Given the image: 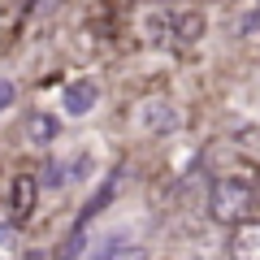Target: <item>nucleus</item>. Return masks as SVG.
Here are the masks:
<instances>
[{
    "instance_id": "f257e3e1",
    "label": "nucleus",
    "mask_w": 260,
    "mask_h": 260,
    "mask_svg": "<svg viewBox=\"0 0 260 260\" xmlns=\"http://www.w3.org/2000/svg\"><path fill=\"white\" fill-rule=\"evenodd\" d=\"M251 200H256V191H251V178L225 174V178H217V182H213V200H208V208H213L217 221L239 225V221H247Z\"/></svg>"
},
{
    "instance_id": "f03ea898",
    "label": "nucleus",
    "mask_w": 260,
    "mask_h": 260,
    "mask_svg": "<svg viewBox=\"0 0 260 260\" xmlns=\"http://www.w3.org/2000/svg\"><path fill=\"white\" fill-rule=\"evenodd\" d=\"M230 260H260V221H239L230 230Z\"/></svg>"
},
{
    "instance_id": "7ed1b4c3",
    "label": "nucleus",
    "mask_w": 260,
    "mask_h": 260,
    "mask_svg": "<svg viewBox=\"0 0 260 260\" xmlns=\"http://www.w3.org/2000/svg\"><path fill=\"white\" fill-rule=\"evenodd\" d=\"M95 83H87V78H74V83L61 91V109L70 113V117H87V113L95 109Z\"/></svg>"
},
{
    "instance_id": "20e7f679",
    "label": "nucleus",
    "mask_w": 260,
    "mask_h": 260,
    "mask_svg": "<svg viewBox=\"0 0 260 260\" xmlns=\"http://www.w3.org/2000/svg\"><path fill=\"white\" fill-rule=\"evenodd\" d=\"M139 121H143L148 130H156V135H165V130L178 126V109H174L169 100H148V104L139 109Z\"/></svg>"
},
{
    "instance_id": "39448f33",
    "label": "nucleus",
    "mask_w": 260,
    "mask_h": 260,
    "mask_svg": "<svg viewBox=\"0 0 260 260\" xmlns=\"http://www.w3.org/2000/svg\"><path fill=\"white\" fill-rule=\"evenodd\" d=\"M30 208H35V178H30V174H22V178H13V191H9V213H13V221H26V217H30Z\"/></svg>"
},
{
    "instance_id": "423d86ee",
    "label": "nucleus",
    "mask_w": 260,
    "mask_h": 260,
    "mask_svg": "<svg viewBox=\"0 0 260 260\" xmlns=\"http://www.w3.org/2000/svg\"><path fill=\"white\" fill-rule=\"evenodd\" d=\"M56 130H61V121H56L52 113H30L26 117V139L30 143H52Z\"/></svg>"
},
{
    "instance_id": "0eeeda50",
    "label": "nucleus",
    "mask_w": 260,
    "mask_h": 260,
    "mask_svg": "<svg viewBox=\"0 0 260 260\" xmlns=\"http://www.w3.org/2000/svg\"><path fill=\"white\" fill-rule=\"evenodd\" d=\"M95 260H148V247H139V243H113Z\"/></svg>"
},
{
    "instance_id": "6e6552de",
    "label": "nucleus",
    "mask_w": 260,
    "mask_h": 260,
    "mask_svg": "<svg viewBox=\"0 0 260 260\" xmlns=\"http://www.w3.org/2000/svg\"><path fill=\"white\" fill-rule=\"evenodd\" d=\"M9 104H13V83H9V78H0V113L9 109Z\"/></svg>"
},
{
    "instance_id": "1a4fd4ad",
    "label": "nucleus",
    "mask_w": 260,
    "mask_h": 260,
    "mask_svg": "<svg viewBox=\"0 0 260 260\" xmlns=\"http://www.w3.org/2000/svg\"><path fill=\"white\" fill-rule=\"evenodd\" d=\"M61 178H65V169H61V165H48V178H44L48 186H61Z\"/></svg>"
}]
</instances>
